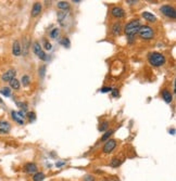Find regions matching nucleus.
<instances>
[{
  "label": "nucleus",
  "instance_id": "f257e3e1",
  "mask_svg": "<svg viewBox=\"0 0 176 181\" xmlns=\"http://www.w3.org/2000/svg\"><path fill=\"white\" fill-rule=\"evenodd\" d=\"M148 61L152 66L159 67L165 64V56L160 52H150L148 55Z\"/></svg>",
  "mask_w": 176,
  "mask_h": 181
},
{
  "label": "nucleus",
  "instance_id": "f03ea898",
  "mask_svg": "<svg viewBox=\"0 0 176 181\" xmlns=\"http://www.w3.org/2000/svg\"><path fill=\"white\" fill-rule=\"evenodd\" d=\"M140 22L139 20H133L131 22H128L124 27V32L128 37H134L138 33L139 28H140Z\"/></svg>",
  "mask_w": 176,
  "mask_h": 181
},
{
  "label": "nucleus",
  "instance_id": "7ed1b4c3",
  "mask_svg": "<svg viewBox=\"0 0 176 181\" xmlns=\"http://www.w3.org/2000/svg\"><path fill=\"white\" fill-rule=\"evenodd\" d=\"M138 34L140 36L141 39H145V40H150L154 37V32L152 27H150L149 25H143L140 26L139 30H138Z\"/></svg>",
  "mask_w": 176,
  "mask_h": 181
},
{
  "label": "nucleus",
  "instance_id": "20e7f679",
  "mask_svg": "<svg viewBox=\"0 0 176 181\" xmlns=\"http://www.w3.org/2000/svg\"><path fill=\"white\" fill-rule=\"evenodd\" d=\"M161 12L164 14L165 17H171V19H175L176 17V11L173 7L169 6V5H165V6H162L160 8Z\"/></svg>",
  "mask_w": 176,
  "mask_h": 181
},
{
  "label": "nucleus",
  "instance_id": "39448f33",
  "mask_svg": "<svg viewBox=\"0 0 176 181\" xmlns=\"http://www.w3.org/2000/svg\"><path fill=\"white\" fill-rule=\"evenodd\" d=\"M33 51L34 53L38 56L40 60L45 61L46 59H47V54L45 53L44 51L41 50V46H40V44H39L38 41H36V42H34V46H33Z\"/></svg>",
  "mask_w": 176,
  "mask_h": 181
},
{
  "label": "nucleus",
  "instance_id": "423d86ee",
  "mask_svg": "<svg viewBox=\"0 0 176 181\" xmlns=\"http://www.w3.org/2000/svg\"><path fill=\"white\" fill-rule=\"evenodd\" d=\"M115 147H116L115 140H114V139H109V140L105 142V145H103V153L105 154L111 153V152L115 149Z\"/></svg>",
  "mask_w": 176,
  "mask_h": 181
},
{
  "label": "nucleus",
  "instance_id": "0eeeda50",
  "mask_svg": "<svg viewBox=\"0 0 176 181\" xmlns=\"http://www.w3.org/2000/svg\"><path fill=\"white\" fill-rule=\"evenodd\" d=\"M15 75H17L15 70H9L1 76V79H2V82H11L12 79L15 78Z\"/></svg>",
  "mask_w": 176,
  "mask_h": 181
},
{
  "label": "nucleus",
  "instance_id": "6e6552de",
  "mask_svg": "<svg viewBox=\"0 0 176 181\" xmlns=\"http://www.w3.org/2000/svg\"><path fill=\"white\" fill-rule=\"evenodd\" d=\"M111 14L114 17H116V19H122L125 13H124V10L122 9L121 7H113L111 9Z\"/></svg>",
  "mask_w": 176,
  "mask_h": 181
},
{
  "label": "nucleus",
  "instance_id": "1a4fd4ad",
  "mask_svg": "<svg viewBox=\"0 0 176 181\" xmlns=\"http://www.w3.org/2000/svg\"><path fill=\"white\" fill-rule=\"evenodd\" d=\"M12 53L14 56H20L22 53V48H21V44H20L19 40H15L12 44Z\"/></svg>",
  "mask_w": 176,
  "mask_h": 181
},
{
  "label": "nucleus",
  "instance_id": "9d476101",
  "mask_svg": "<svg viewBox=\"0 0 176 181\" xmlns=\"http://www.w3.org/2000/svg\"><path fill=\"white\" fill-rule=\"evenodd\" d=\"M11 130V125L9 121H0V133H9Z\"/></svg>",
  "mask_w": 176,
  "mask_h": 181
},
{
  "label": "nucleus",
  "instance_id": "9b49d317",
  "mask_svg": "<svg viewBox=\"0 0 176 181\" xmlns=\"http://www.w3.org/2000/svg\"><path fill=\"white\" fill-rule=\"evenodd\" d=\"M24 170L27 174H36L37 172V165L34 163H27L24 166Z\"/></svg>",
  "mask_w": 176,
  "mask_h": 181
},
{
  "label": "nucleus",
  "instance_id": "f8f14e48",
  "mask_svg": "<svg viewBox=\"0 0 176 181\" xmlns=\"http://www.w3.org/2000/svg\"><path fill=\"white\" fill-rule=\"evenodd\" d=\"M41 9H43V6H41V3H39V2H36V3H34L33 6V9H32V17H35L39 15L40 14V12H41Z\"/></svg>",
  "mask_w": 176,
  "mask_h": 181
},
{
  "label": "nucleus",
  "instance_id": "ddd939ff",
  "mask_svg": "<svg viewBox=\"0 0 176 181\" xmlns=\"http://www.w3.org/2000/svg\"><path fill=\"white\" fill-rule=\"evenodd\" d=\"M11 116L13 118V121H17L19 125H24V118L17 113V111H11Z\"/></svg>",
  "mask_w": 176,
  "mask_h": 181
},
{
  "label": "nucleus",
  "instance_id": "4468645a",
  "mask_svg": "<svg viewBox=\"0 0 176 181\" xmlns=\"http://www.w3.org/2000/svg\"><path fill=\"white\" fill-rule=\"evenodd\" d=\"M162 98H163V100H164L166 103H171V102L173 101V95H172V93H171L169 90H166V89H164V90L162 91Z\"/></svg>",
  "mask_w": 176,
  "mask_h": 181
},
{
  "label": "nucleus",
  "instance_id": "2eb2a0df",
  "mask_svg": "<svg viewBox=\"0 0 176 181\" xmlns=\"http://www.w3.org/2000/svg\"><path fill=\"white\" fill-rule=\"evenodd\" d=\"M143 17L146 21H148V22L150 23H154L157 21V17H155L154 14H152V13H150V12H143Z\"/></svg>",
  "mask_w": 176,
  "mask_h": 181
},
{
  "label": "nucleus",
  "instance_id": "dca6fc26",
  "mask_svg": "<svg viewBox=\"0 0 176 181\" xmlns=\"http://www.w3.org/2000/svg\"><path fill=\"white\" fill-rule=\"evenodd\" d=\"M122 32V25L120 22H116L113 24V26H112V33L114 34L115 36H117V35H120Z\"/></svg>",
  "mask_w": 176,
  "mask_h": 181
},
{
  "label": "nucleus",
  "instance_id": "f3484780",
  "mask_svg": "<svg viewBox=\"0 0 176 181\" xmlns=\"http://www.w3.org/2000/svg\"><path fill=\"white\" fill-rule=\"evenodd\" d=\"M122 163H123V160L119 159L117 157H113L110 162V166L111 167H113V168H117L119 166H121Z\"/></svg>",
  "mask_w": 176,
  "mask_h": 181
},
{
  "label": "nucleus",
  "instance_id": "a211bd4d",
  "mask_svg": "<svg viewBox=\"0 0 176 181\" xmlns=\"http://www.w3.org/2000/svg\"><path fill=\"white\" fill-rule=\"evenodd\" d=\"M28 44H29V41L28 39L25 37L24 40H23V55H27L28 53Z\"/></svg>",
  "mask_w": 176,
  "mask_h": 181
},
{
  "label": "nucleus",
  "instance_id": "6ab92c4d",
  "mask_svg": "<svg viewBox=\"0 0 176 181\" xmlns=\"http://www.w3.org/2000/svg\"><path fill=\"white\" fill-rule=\"evenodd\" d=\"M10 82V87L12 88V89H14V90H19L20 89V82L17 80V78H14V79H12Z\"/></svg>",
  "mask_w": 176,
  "mask_h": 181
},
{
  "label": "nucleus",
  "instance_id": "aec40b11",
  "mask_svg": "<svg viewBox=\"0 0 176 181\" xmlns=\"http://www.w3.org/2000/svg\"><path fill=\"white\" fill-rule=\"evenodd\" d=\"M58 8L61 9V10L66 11L67 9H70V5H69V2H66V1H60V2H58Z\"/></svg>",
  "mask_w": 176,
  "mask_h": 181
},
{
  "label": "nucleus",
  "instance_id": "412c9836",
  "mask_svg": "<svg viewBox=\"0 0 176 181\" xmlns=\"http://www.w3.org/2000/svg\"><path fill=\"white\" fill-rule=\"evenodd\" d=\"M0 93L5 97H10L11 95V89L9 87H2L0 89Z\"/></svg>",
  "mask_w": 176,
  "mask_h": 181
},
{
  "label": "nucleus",
  "instance_id": "4be33fe9",
  "mask_svg": "<svg viewBox=\"0 0 176 181\" xmlns=\"http://www.w3.org/2000/svg\"><path fill=\"white\" fill-rule=\"evenodd\" d=\"M45 179V174L44 172H36L33 176V180L34 181H43Z\"/></svg>",
  "mask_w": 176,
  "mask_h": 181
},
{
  "label": "nucleus",
  "instance_id": "5701e85b",
  "mask_svg": "<svg viewBox=\"0 0 176 181\" xmlns=\"http://www.w3.org/2000/svg\"><path fill=\"white\" fill-rule=\"evenodd\" d=\"M113 132H114V130H108V131L105 132V135L101 137V141H108L109 139H110V137L113 135Z\"/></svg>",
  "mask_w": 176,
  "mask_h": 181
},
{
  "label": "nucleus",
  "instance_id": "b1692460",
  "mask_svg": "<svg viewBox=\"0 0 176 181\" xmlns=\"http://www.w3.org/2000/svg\"><path fill=\"white\" fill-rule=\"evenodd\" d=\"M59 34H60V29L59 28H53L51 32H50V38H52V39H55L58 36H59Z\"/></svg>",
  "mask_w": 176,
  "mask_h": 181
},
{
  "label": "nucleus",
  "instance_id": "393cba45",
  "mask_svg": "<svg viewBox=\"0 0 176 181\" xmlns=\"http://www.w3.org/2000/svg\"><path fill=\"white\" fill-rule=\"evenodd\" d=\"M66 17V11H60L59 13H58V19H59V22L62 24V22H63V20Z\"/></svg>",
  "mask_w": 176,
  "mask_h": 181
},
{
  "label": "nucleus",
  "instance_id": "a878e982",
  "mask_svg": "<svg viewBox=\"0 0 176 181\" xmlns=\"http://www.w3.org/2000/svg\"><path fill=\"white\" fill-rule=\"evenodd\" d=\"M22 84L24 87L29 85V76L28 75H23L22 76Z\"/></svg>",
  "mask_w": 176,
  "mask_h": 181
},
{
  "label": "nucleus",
  "instance_id": "bb28decb",
  "mask_svg": "<svg viewBox=\"0 0 176 181\" xmlns=\"http://www.w3.org/2000/svg\"><path fill=\"white\" fill-rule=\"evenodd\" d=\"M60 42H61V44H63V46L66 47V48H69V47H70V39L66 38V37H64V38L61 40Z\"/></svg>",
  "mask_w": 176,
  "mask_h": 181
},
{
  "label": "nucleus",
  "instance_id": "cd10ccee",
  "mask_svg": "<svg viewBox=\"0 0 176 181\" xmlns=\"http://www.w3.org/2000/svg\"><path fill=\"white\" fill-rule=\"evenodd\" d=\"M44 46H45V49H46V50H51V49H52V44H50L49 41H47L46 39H44Z\"/></svg>",
  "mask_w": 176,
  "mask_h": 181
},
{
  "label": "nucleus",
  "instance_id": "c85d7f7f",
  "mask_svg": "<svg viewBox=\"0 0 176 181\" xmlns=\"http://www.w3.org/2000/svg\"><path fill=\"white\" fill-rule=\"evenodd\" d=\"M108 126H109L108 121H105V123H102V125H100V126H99V131H105V129L108 128Z\"/></svg>",
  "mask_w": 176,
  "mask_h": 181
},
{
  "label": "nucleus",
  "instance_id": "c756f323",
  "mask_svg": "<svg viewBox=\"0 0 176 181\" xmlns=\"http://www.w3.org/2000/svg\"><path fill=\"white\" fill-rule=\"evenodd\" d=\"M111 94H112V97L113 98H117L119 97V89H116V88H112V90H111Z\"/></svg>",
  "mask_w": 176,
  "mask_h": 181
},
{
  "label": "nucleus",
  "instance_id": "7c9ffc66",
  "mask_svg": "<svg viewBox=\"0 0 176 181\" xmlns=\"http://www.w3.org/2000/svg\"><path fill=\"white\" fill-rule=\"evenodd\" d=\"M26 116L28 117L29 121H35V118H36V116H35V113H34V112H29V113H27V115Z\"/></svg>",
  "mask_w": 176,
  "mask_h": 181
},
{
  "label": "nucleus",
  "instance_id": "2f4dec72",
  "mask_svg": "<svg viewBox=\"0 0 176 181\" xmlns=\"http://www.w3.org/2000/svg\"><path fill=\"white\" fill-rule=\"evenodd\" d=\"M45 73H46V66L45 65H41L39 67V75L41 77L45 76Z\"/></svg>",
  "mask_w": 176,
  "mask_h": 181
},
{
  "label": "nucleus",
  "instance_id": "473e14b6",
  "mask_svg": "<svg viewBox=\"0 0 176 181\" xmlns=\"http://www.w3.org/2000/svg\"><path fill=\"white\" fill-rule=\"evenodd\" d=\"M111 90H112V88L111 87H102L100 89V92H102V93H107V92H111Z\"/></svg>",
  "mask_w": 176,
  "mask_h": 181
},
{
  "label": "nucleus",
  "instance_id": "72a5a7b5",
  "mask_svg": "<svg viewBox=\"0 0 176 181\" xmlns=\"http://www.w3.org/2000/svg\"><path fill=\"white\" fill-rule=\"evenodd\" d=\"M84 181H95V177L91 175H86L84 177Z\"/></svg>",
  "mask_w": 176,
  "mask_h": 181
},
{
  "label": "nucleus",
  "instance_id": "f704fd0d",
  "mask_svg": "<svg viewBox=\"0 0 176 181\" xmlns=\"http://www.w3.org/2000/svg\"><path fill=\"white\" fill-rule=\"evenodd\" d=\"M64 165H65V162H57V163H55V166L59 167V168L62 167V166H64Z\"/></svg>",
  "mask_w": 176,
  "mask_h": 181
},
{
  "label": "nucleus",
  "instance_id": "c9c22d12",
  "mask_svg": "<svg viewBox=\"0 0 176 181\" xmlns=\"http://www.w3.org/2000/svg\"><path fill=\"white\" fill-rule=\"evenodd\" d=\"M126 2H128V3H129V5H133V3H136V2H137V1H136V0H127Z\"/></svg>",
  "mask_w": 176,
  "mask_h": 181
},
{
  "label": "nucleus",
  "instance_id": "e433bc0d",
  "mask_svg": "<svg viewBox=\"0 0 176 181\" xmlns=\"http://www.w3.org/2000/svg\"><path fill=\"white\" fill-rule=\"evenodd\" d=\"M170 133L174 135V133H175V129H172V130H170Z\"/></svg>",
  "mask_w": 176,
  "mask_h": 181
}]
</instances>
